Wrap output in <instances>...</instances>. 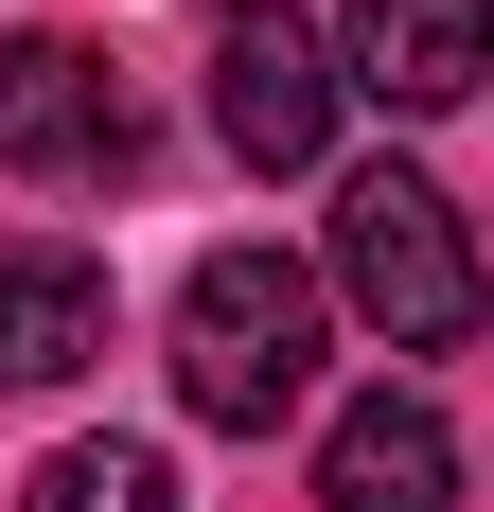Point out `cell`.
I'll return each mask as SVG.
<instances>
[{"mask_svg":"<svg viewBox=\"0 0 494 512\" xmlns=\"http://www.w3.org/2000/svg\"><path fill=\"white\" fill-rule=\"evenodd\" d=\"M336 36L300 18V0H230L212 18V124H230V159L247 177H318L336 159Z\"/></svg>","mask_w":494,"mask_h":512,"instance_id":"cell-3","label":"cell"},{"mask_svg":"<svg viewBox=\"0 0 494 512\" xmlns=\"http://www.w3.org/2000/svg\"><path fill=\"white\" fill-rule=\"evenodd\" d=\"M0 159L18 177H124L142 159V124H124L89 36H0Z\"/></svg>","mask_w":494,"mask_h":512,"instance_id":"cell-4","label":"cell"},{"mask_svg":"<svg viewBox=\"0 0 494 512\" xmlns=\"http://www.w3.org/2000/svg\"><path fill=\"white\" fill-rule=\"evenodd\" d=\"M106 354V265L53 230H0V389H71Z\"/></svg>","mask_w":494,"mask_h":512,"instance_id":"cell-7","label":"cell"},{"mask_svg":"<svg viewBox=\"0 0 494 512\" xmlns=\"http://www.w3.org/2000/svg\"><path fill=\"white\" fill-rule=\"evenodd\" d=\"M318 512H459V424L424 389H371V407L318 424Z\"/></svg>","mask_w":494,"mask_h":512,"instance_id":"cell-6","label":"cell"},{"mask_svg":"<svg viewBox=\"0 0 494 512\" xmlns=\"http://www.w3.org/2000/svg\"><path fill=\"white\" fill-rule=\"evenodd\" d=\"M18 512H177V460L159 442H53L18 477Z\"/></svg>","mask_w":494,"mask_h":512,"instance_id":"cell-8","label":"cell"},{"mask_svg":"<svg viewBox=\"0 0 494 512\" xmlns=\"http://www.w3.org/2000/svg\"><path fill=\"white\" fill-rule=\"evenodd\" d=\"M389 354H459L477 336V248H459V195L442 177H406V159H371V177H336V265H318Z\"/></svg>","mask_w":494,"mask_h":512,"instance_id":"cell-2","label":"cell"},{"mask_svg":"<svg viewBox=\"0 0 494 512\" xmlns=\"http://www.w3.org/2000/svg\"><path fill=\"white\" fill-rule=\"evenodd\" d=\"M318 336H336V283L300 248H212L195 283H177V407L230 424V442H265V424H300V389H318Z\"/></svg>","mask_w":494,"mask_h":512,"instance_id":"cell-1","label":"cell"},{"mask_svg":"<svg viewBox=\"0 0 494 512\" xmlns=\"http://www.w3.org/2000/svg\"><path fill=\"white\" fill-rule=\"evenodd\" d=\"M336 71L424 124V106L494 89V0H353V18H336Z\"/></svg>","mask_w":494,"mask_h":512,"instance_id":"cell-5","label":"cell"}]
</instances>
